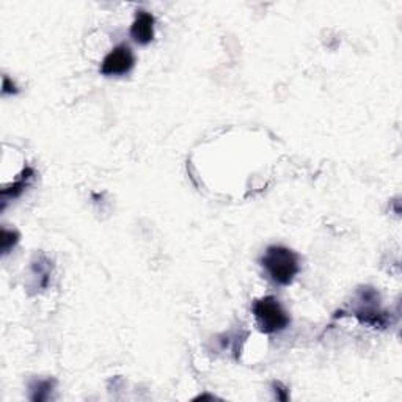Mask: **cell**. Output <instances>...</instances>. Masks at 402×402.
Instances as JSON below:
<instances>
[{"label":"cell","instance_id":"1","mask_svg":"<svg viewBox=\"0 0 402 402\" xmlns=\"http://www.w3.org/2000/svg\"><path fill=\"white\" fill-rule=\"evenodd\" d=\"M261 266L266 269L269 277L281 286L291 285L296 275L300 272L297 253L285 245L267 247L266 253L261 258Z\"/></svg>","mask_w":402,"mask_h":402},{"label":"cell","instance_id":"2","mask_svg":"<svg viewBox=\"0 0 402 402\" xmlns=\"http://www.w3.org/2000/svg\"><path fill=\"white\" fill-rule=\"evenodd\" d=\"M251 312L255 314L260 330L267 333V335L283 332L291 324L289 314L286 313V309L281 307V303L277 298L272 296L262 297L260 300H256L253 307H251Z\"/></svg>","mask_w":402,"mask_h":402},{"label":"cell","instance_id":"3","mask_svg":"<svg viewBox=\"0 0 402 402\" xmlns=\"http://www.w3.org/2000/svg\"><path fill=\"white\" fill-rule=\"evenodd\" d=\"M360 307L354 309V316L357 318L361 324H367L372 327H381L385 329L388 324V314L385 312H381L379 308V296L376 294L374 289L363 288L360 292Z\"/></svg>","mask_w":402,"mask_h":402},{"label":"cell","instance_id":"4","mask_svg":"<svg viewBox=\"0 0 402 402\" xmlns=\"http://www.w3.org/2000/svg\"><path fill=\"white\" fill-rule=\"evenodd\" d=\"M135 66V57L128 44H119L106 55L101 65L104 76H124Z\"/></svg>","mask_w":402,"mask_h":402},{"label":"cell","instance_id":"5","mask_svg":"<svg viewBox=\"0 0 402 402\" xmlns=\"http://www.w3.org/2000/svg\"><path fill=\"white\" fill-rule=\"evenodd\" d=\"M154 24L156 19L151 13L145 10H139L135 15V19L131 26V37L137 44L146 46L154 39Z\"/></svg>","mask_w":402,"mask_h":402},{"label":"cell","instance_id":"6","mask_svg":"<svg viewBox=\"0 0 402 402\" xmlns=\"http://www.w3.org/2000/svg\"><path fill=\"white\" fill-rule=\"evenodd\" d=\"M55 379H33L28 383V390H30V399L35 402L48 401L52 394L55 388Z\"/></svg>","mask_w":402,"mask_h":402},{"label":"cell","instance_id":"7","mask_svg":"<svg viewBox=\"0 0 402 402\" xmlns=\"http://www.w3.org/2000/svg\"><path fill=\"white\" fill-rule=\"evenodd\" d=\"M33 176H35V171H33V169H30V166H27V169L21 173L19 180H16L10 187L3 189L2 197L8 198V200L21 197L22 192L26 191V189L28 187V184H30V181L33 180Z\"/></svg>","mask_w":402,"mask_h":402},{"label":"cell","instance_id":"8","mask_svg":"<svg viewBox=\"0 0 402 402\" xmlns=\"http://www.w3.org/2000/svg\"><path fill=\"white\" fill-rule=\"evenodd\" d=\"M19 242V233L13 231V229L2 228V234H0V245H2V253L7 255L13 250V247Z\"/></svg>","mask_w":402,"mask_h":402},{"label":"cell","instance_id":"9","mask_svg":"<svg viewBox=\"0 0 402 402\" xmlns=\"http://www.w3.org/2000/svg\"><path fill=\"white\" fill-rule=\"evenodd\" d=\"M272 387H274V393H275V396H277L278 401H288L289 392H288V388H286L283 383H281V382H274Z\"/></svg>","mask_w":402,"mask_h":402},{"label":"cell","instance_id":"10","mask_svg":"<svg viewBox=\"0 0 402 402\" xmlns=\"http://www.w3.org/2000/svg\"><path fill=\"white\" fill-rule=\"evenodd\" d=\"M18 87L15 82H11L8 76H3V85H2V93L3 95H18Z\"/></svg>","mask_w":402,"mask_h":402}]
</instances>
